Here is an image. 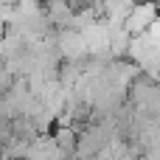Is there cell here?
Instances as JSON below:
<instances>
[{
    "mask_svg": "<svg viewBox=\"0 0 160 160\" xmlns=\"http://www.w3.org/2000/svg\"><path fill=\"white\" fill-rule=\"evenodd\" d=\"M158 14H160V6L155 3V0L135 3V6L129 8V14L124 17V28H127L129 34H143V31H146V25H149Z\"/></svg>",
    "mask_w": 160,
    "mask_h": 160,
    "instance_id": "cell-1",
    "label": "cell"
}]
</instances>
